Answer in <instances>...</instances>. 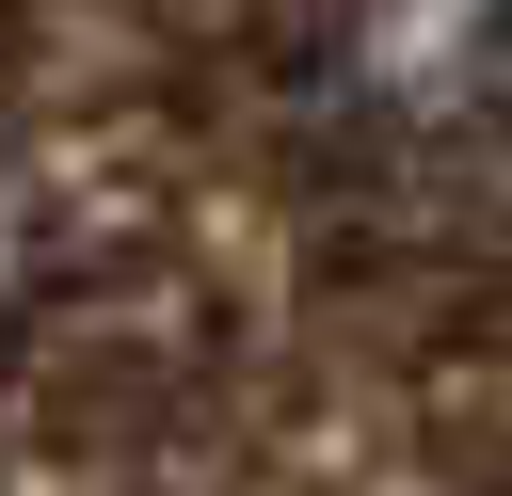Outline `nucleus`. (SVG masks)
<instances>
[{"label":"nucleus","instance_id":"nucleus-1","mask_svg":"<svg viewBox=\"0 0 512 496\" xmlns=\"http://www.w3.org/2000/svg\"><path fill=\"white\" fill-rule=\"evenodd\" d=\"M352 96L384 128H464L512 96V0H352Z\"/></svg>","mask_w":512,"mask_h":496},{"label":"nucleus","instance_id":"nucleus-2","mask_svg":"<svg viewBox=\"0 0 512 496\" xmlns=\"http://www.w3.org/2000/svg\"><path fill=\"white\" fill-rule=\"evenodd\" d=\"M0 256H16V160H0Z\"/></svg>","mask_w":512,"mask_h":496}]
</instances>
